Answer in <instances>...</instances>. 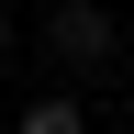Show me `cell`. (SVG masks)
<instances>
[{
	"label": "cell",
	"instance_id": "1",
	"mask_svg": "<svg viewBox=\"0 0 134 134\" xmlns=\"http://www.w3.org/2000/svg\"><path fill=\"white\" fill-rule=\"evenodd\" d=\"M45 56L78 67V78L112 67V11H100V0H56V11H45Z\"/></svg>",
	"mask_w": 134,
	"mask_h": 134
},
{
	"label": "cell",
	"instance_id": "2",
	"mask_svg": "<svg viewBox=\"0 0 134 134\" xmlns=\"http://www.w3.org/2000/svg\"><path fill=\"white\" fill-rule=\"evenodd\" d=\"M11 134H90V123H78V100H67V90H45V100H23V123H11Z\"/></svg>",
	"mask_w": 134,
	"mask_h": 134
},
{
	"label": "cell",
	"instance_id": "3",
	"mask_svg": "<svg viewBox=\"0 0 134 134\" xmlns=\"http://www.w3.org/2000/svg\"><path fill=\"white\" fill-rule=\"evenodd\" d=\"M0 67H11V11H0Z\"/></svg>",
	"mask_w": 134,
	"mask_h": 134
}]
</instances>
